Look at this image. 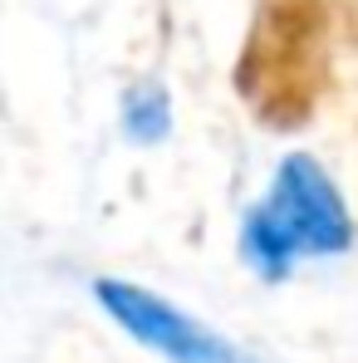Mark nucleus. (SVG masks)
Returning <instances> with one entry per match:
<instances>
[{"mask_svg": "<svg viewBox=\"0 0 358 363\" xmlns=\"http://www.w3.org/2000/svg\"><path fill=\"white\" fill-rule=\"evenodd\" d=\"M334 89V5L255 0L236 55V94L270 133H295Z\"/></svg>", "mask_w": 358, "mask_h": 363, "instance_id": "nucleus-1", "label": "nucleus"}, {"mask_svg": "<svg viewBox=\"0 0 358 363\" xmlns=\"http://www.w3.org/2000/svg\"><path fill=\"white\" fill-rule=\"evenodd\" d=\"M94 300L133 344L152 349L167 363H255L236 339L201 324L196 314H186L181 304H172L167 295H157L147 285L104 275V280H94Z\"/></svg>", "mask_w": 358, "mask_h": 363, "instance_id": "nucleus-3", "label": "nucleus"}, {"mask_svg": "<svg viewBox=\"0 0 358 363\" xmlns=\"http://www.w3.org/2000/svg\"><path fill=\"white\" fill-rule=\"evenodd\" d=\"M123 133L133 143H162L172 133V99L162 84L142 79L123 94Z\"/></svg>", "mask_w": 358, "mask_h": 363, "instance_id": "nucleus-4", "label": "nucleus"}, {"mask_svg": "<svg viewBox=\"0 0 358 363\" xmlns=\"http://www.w3.org/2000/svg\"><path fill=\"white\" fill-rule=\"evenodd\" d=\"M349 245H354V211L334 172L309 152L280 157L270 186L240 221V260L260 280L280 285L304 260H329L344 255Z\"/></svg>", "mask_w": 358, "mask_h": 363, "instance_id": "nucleus-2", "label": "nucleus"}]
</instances>
